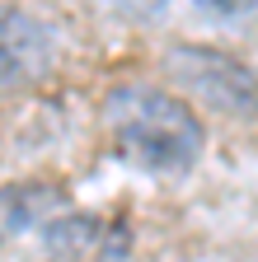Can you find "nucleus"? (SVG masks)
I'll use <instances>...</instances> for the list:
<instances>
[{"mask_svg": "<svg viewBox=\"0 0 258 262\" xmlns=\"http://www.w3.org/2000/svg\"><path fill=\"white\" fill-rule=\"evenodd\" d=\"M104 126L117 155L146 173H188L207 150L202 117L155 84H117L104 98Z\"/></svg>", "mask_w": 258, "mask_h": 262, "instance_id": "f257e3e1", "label": "nucleus"}, {"mask_svg": "<svg viewBox=\"0 0 258 262\" xmlns=\"http://www.w3.org/2000/svg\"><path fill=\"white\" fill-rule=\"evenodd\" d=\"M165 71L174 84H183L197 103L216 108L221 117H258V75L240 56H225L202 42H174L165 52Z\"/></svg>", "mask_w": 258, "mask_h": 262, "instance_id": "f03ea898", "label": "nucleus"}, {"mask_svg": "<svg viewBox=\"0 0 258 262\" xmlns=\"http://www.w3.org/2000/svg\"><path fill=\"white\" fill-rule=\"evenodd\" d=\"M56 38L52 28L19 5H0V94L28 89L52 71Z\"/></svg>", "mask_w": 258, "mask_h": 262, "instance_id": "7ed1b4c3", "label": "nucleus"}, {"mask_svg": "<svg viewBox=\"0 0 258 262\" xmlns=\"http://www.w3.org/2000/svg\"><path fill=\"white\" fill-rule=\"evenodd\" d=\"M61 206H66V187L47 178H19L0 187V244H10L28 229H43Z\"/></svg>", "mask_w": 258, "mask_h": 262, "instance_id": "20e7f679", "label": "nucleus"}, {"mask_svg": "<svg viewBox=\"0 0 258 262\" xmlns=\"http://www.w3.org/2000/svg\"><path fill=\"white\" fill-rule=\"evenodd\" d=\"M99 239V220L89 211H75V215H52L43 225V244H47V257L52 262H75L94 248Z\"/></svg>", "mask_w": 258, "mask_h": 262, "instance_id": "39448f33", "label": "nucleus"}, {"mask_svg": "<svg viewBox=\"0 0 258 262\" xmlns=\"http://www.w3.org/2000/svg\"><path fill=\"white\" fill-rule=\"evenodd\" d=\"M99 5L127 14V19H136V24H150V19H160V14L169 10V0H99Z\"/></svg>", "mask_w": 258, "mask_h": 262, "instance_id": "423d86ee", "label": "nucleus"}, {"mask_svg": "<svg viewBox=\"0 0 258 262\" xmlns=\"http://www.w3.org/2000/svg\"><path fill=\"white\" fill-rule=\"evenodd\" d=\"M197 10L216 14V19H240V14H253L258 10V0H192Z\"/></svg>", "mask_w": 258, "mask_h": 262, "instance_id": "0eeeda50", "label": "nucleus"}]
</instances>
